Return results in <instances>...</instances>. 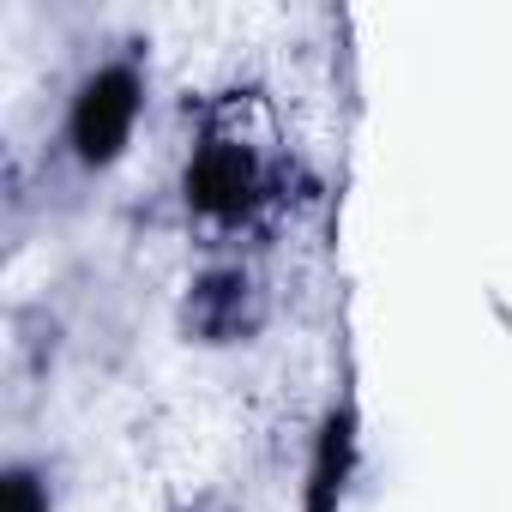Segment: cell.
I'll list each match as a JSON object with an SVG mask.
<instances>
[{
  "mask_svg": "<svg viewBox=\"0 0 512 512\" xmlns=\"http://www.w3.org/2000/svg\"><path fill=\"white\" fill-rule=\"evenodd\" d=\"M139 115V79L127 67H103L85 79V91L73 97V151L85 163H109L127 139Z\"/></svg>",
  "mask_w": 512,
  "mask_h": 512,
  "instance_id": "cell-1",
  "label": "cell"
},
{
  "mask_svg": "<svg viewBox=\"0 0 512 512\" xmlns=\"http://www.w3.org/2000/svg\"><path fill=\"white\" fill-rule=\"evenodd\" d=\"M7 512H49V488L31 470H13L7 476Z\"/></svg>",
  "mask_w": 512,
  "mask_h": 512,
  "instance_id": "cell-2",
  "label": "cell"
}]
</instances>
